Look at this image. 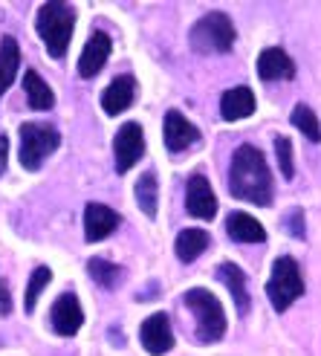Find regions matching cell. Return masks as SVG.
<instances>
[{"label":"cell","instance_id":"cell-1","mask_svg":"<svg viewBox=\"0 0 321 356\" xmlns=\"http://www.w3.org/2000/svg\"><path fill=\"white\" fill-rule=\"evenodd\" d=\"M229 191L238 200L255 203V206H270L272 203V174L270 165L255 145H240L231 156L229 168Z\"/></svg>","mask_w":321,"mask_h":356},{"label":"cell","instance_id":"cell-2","mask_svg":"<svg viewBox=\"0 0 321 356\" xmlns=\"http://www.w3.org/2000/svg\"><path fill=\"white\" fill-rule=\"evenodd\" d=\"M35 26L52 58H64V52L73 38V26H76V9L69 3H44L35 17Z\"/></svg>","mask_w":321,"mask_h":356},{"label":"cell","instance_id":"cell-3","mask_svg":"<svg viewBox=\"0 0 321 356\" xmlns=\"http://www.w3.org/2000/svg\"><path fill=\"white\" fill-rule=\"evenodd\" d=\"M183 305L194 313V322H197V339L200 342H220L226 336V313L223 305L217 301V296H211L203 287H194L183 296Z\"/></svg>","mask_w":321,"mask_h":356},{"label":"cell","instance_id":"cell-4","mask_svg":"<svg viewBox=\"0 0 321 356\" xmlns=\"http://www.w3.org/2000/svg\"><path fill=\"white\" fill-rule=\"evenodd\" d=\"M235 24L231 17L223 12H208L203 15L197 24H194L188 41L191 49L200 52V56H208V52H229L231 44H235Z\"/></svg>","mask_w":321,"mask_h":356},{"label":"cell","instance_id":"cell-5","mask_svg":"<svg viewBox=\"0 0 321 356\" xmlns=\"http://www.w3.org/2000/svg\"><path fill=\"white\" fill-rule=\"evenodd\" d=\"M17 136H21V151H17V156H21V165L26 171H38L44 159L49 154H56V148L61 145V136L52 124L24 122Z\"/></svg>","mask_w":321,"mask_h":356},{"label":"cell","instance_id":"cell-6","mask_svg":"<svg viewBox=\"0 0 321 356\" xmlns=\"http://www.w3.org/2000/svg\"><path fill=\"white\" fill-rule=\"evenodd\" d=\"M301 293H304V281H301V273H298L295 258H290V255L278 258V261L272 264L270 281H266V296H270L272 307H275L278 313H283Z\"/></svg>","mask_w":321,"mask_h":356},{"label":"cell","instance_id":"cell-7","mask_svg":"<svg viewBox=\"0 0 321 356\" xmlns=\"http://www.w3.org/2000/svg\"><path fill=\"white\" fill-rule=\"evenodd\" d=\"M145 154V134H142V128L136 122H124L122 128L116 131L113 136V156H116V171L124 174L131 171L139 156Z\"/></svg>","mask_w":321,"mask_h":356},{"label":"cell","instance_id":"cell-8","mask_svg":"<svg viewBox=\"0 0 321 356\" xmlns=\"http://www.w3.org/2000/svg\"><path fill=\"white\" fill-rule=\"evenodd\" d=\"M139 342L151 356H163L174 348V330H171V318L165 313H154L148 316L139 327Z\"/></svg>","mask_w":321,"mask_h":356},{"label":"cell","instance_id":"cell-9","mask_svg":"<svg viewBox=\"0 0 321 356\" xmlns=\"http://www.w3.org/2000/svg\"><path fill=\"white\" fill-rule=\"evenodd\" d=\"M186 206L194 218L200 220H211L217 215V197L211 191V183L206 180L203 174H191L188 186H186Z\"/></svg>","mask_w":321,"mask_h":356},{"label":"cell","instance_id":"cell-10","mask_svg":"<svg viewBox=\"0 0 321 356\" xmlns=\"http://www.w3.org/2000/svg\"><path fill=\"white\" fill-rule=\"evenodd\" d=\"M49 322H52V330H56L58 336H76L79 327L84 325V310L79 305V298L73 293L58 296L56 305H52Z\"/></svg>","mask_w":321,"mask_h":356},{"label":"cell","instance_id":"cell-11","mask_svg":"<svg viewBox=\"0 0 321 356\" xmlns=\"http://www.w3.org/2000/svg\"><path fill=\"white\" fill-rule=\"evenodd\" d=\"M163 134H165V145L171 154H180L191 145L200 142V131L180 113V111H168L165 113V124H163Z\"/></svg>","mask_w":321,"mask_h":356},{"label":"cell","instance_id":"cell-12","mask_svg":"<svg viewBox=\"0 0 321 356\" xmlns=\"http://www.w3.org/2000/svg\"><path fill=\"white\" fill-rule=\"evenodd\" d=\"M110 35L107 32H93L90 41L84 44L81 49V58H79V76L81 79H93L99 76V70L107 64V58H110Z\"/></svg>","mask_w":321,"mask_h":356},{"label":"cell","instance_id":"cell-13","mask_svg":"<svg viewBox=\"0 0 321 356\" xmlns=\"http://www.w3.org/2000/svg\"><path fill=\"white\" fill-rule=\"evenodd\" d=\"M116 226H119V215H116L110 206H104V203H87V209H84V238H87V243L104 241Z\"/></svg>","mask_w":321,"mask_h":356},{"label":"cell","instance_id":"cell-14","mask_svg":"<svg viewBox=\"0 0 321 356\" xmlns=\"http://www.w3.org/2000/svg\"><path fill=\"white\" fill-rule=\"evenodd\" d=\"M136 96V79L133 76H119L107 84V90L101 93V111L107 116H119L133 104Z\"/></svg>","mask_w":321,"mask_h":356},{"label":"cell","instance_id":"cell-15","mask_svg":"<svg viewBox=\"0 0 321 356\" xmlns=\"http://www.w3.org/2000/svg\"><path fill=\"white\" fill-rule=\"evenodd\" d=\"M258 76L263 81H278V79L290 81L295 76V64H293V58L283 49L270 47V49H263L258 56Z\"/></svg>","mask_w":321,"mask_h":356},{"label":"cell","instance_id":"cell-16","mask_svg":"<svg viewBox=\"0 0 321 356\" xmlns=\"http://www.w3.org/2000/svg\"><path fill=\"white\" fill-rule=\"evenodd\" d=\"M255 113V93L249 87H231L220 99V116L226 122H238Z\"/></svg>","mask_w":321,"mask_h":356},{"label":"cell","instance_id":"cell-17","mask_svg":"<svg viewBox=\"0 0 321 356\" xmlns=\"http://www.w3.org/2000/svg\"><path fill=\"white\" fill-rule=\"evenodd\" d=\"M226 232L238 243H263L266 241V229L252 215H246V211H231L226 220Z\"/></svg>","mask_w":321,"mask_h":356},{"label":"cell","instance_id":"cell-18","mask_svg":"<svg viewBox=\"0 0 321 356\" xmlns=\"http://www.w3.org/2000/svg\"><path fill=\"white\" fill-rule=\"evenodd\" d=\"M217 275H220V281L229 287V293H231V301H235V307H238V313L240 316H246L249 313V290H246V275H243V270L238 264H231V261H226V264H220L217 266Z\"/></svg>","mask_w":321,"mask_h":356},{"label":"cell","instance_id":"cell-19","mask_svg":"<svg viewBox=\"0 0 321 356\" xmlns=\"http://www.w3.org/2000/svg\"><path fill=\"white\" fill-rule=\"evenodd\" d=\"M17 67H21V47H17L12 35H6V38L0 41V96L12 87Z\"/></svg>","mask_w":321,"mask_h":356},{"label":"cell","instance_id":"cell-20","mask_svg":"<svg viewBox=\"0 0 321 356\" xmlns=\"http://www.w3.org/2000/svg\"><path fill=\"white\" fill-rule=\"evenodd\" d=\"M24 90H26V102L32 111H49L56 104V96H52L49 84L35 73V70H26L24 73Z\"/></svg>","mask_w":321,"mask_h":356},{"label":"cell","instance_id":"cell-21","mask_svg":"<svg viewBox=\"0 0 321 356\" xmlns=\"http://www.w3.org/2000/svg\"><path fill=\"white\" fill-rule=\"evenodd\" d=\"M208 246V232H203V229H183L180 235H176V258H180L183 264H191L197 255H203V249Z\"/></svg>","mask_w":321,"mask_h":356},{"label":"cell","instance_id":"cell-22","mask_svg":"<svg viewBox=\"0 0 321 356\" xmlns=\"http://www.w3.org/2000/svg\"><path fill=\"white\" fill-rule=\"evenodd\" d=\"M87 273H90V278L99 284L101 290H116L122 284V275H124L122 266L104 261V258H90L87 261Z\"/></svg>","mask_w":321,"mask_h":356},{"label":"cell","instance_id":"cell-23","mask_svg":"<svg viewBox=\"0 0 321 356\" xmlns=\"http://www.w3.org/2000/svg\"><path fill=\"white\" fill-rule=\"evenodd\" d=\"M133 194H136V203H139V209L145 211L148 218H156L159 188H156V174H154V171H145V174L139 177V183L133 186Z\"/></svg>","mask_w":321,"mask_h":356},{"label":"cell","instance_id":"cell-24","mask_svg":"<svg viewBox=\"0 0 321 356\" xmlns=\"http://www.w3.org/2000/svg\"><path fill=\"white\" fill-rule=\"evenodd\" d=\"M293 124L304 134L310 142H318L321 139V124H318V116L313 113V108L307 104H295L293 108Z\"/></svg>","mask_w":321,"mask_h":356},{"label":"cell","instance_id":"cell-25","mask_svg":"<svg viewBox=\"0 0 321 356\" xmlns=\"http://www.w3.org/2000/svg\"><path fill=\"white\" fill-rule=\"evenodd\" d=\"M52 281L49 266H35L32 275H29V287H26V298H24V310L32 313L35 305H38V296L47 290V284Z\"/></svg>","mask_w":321,"mask_h":356},{"label":"cell","instance_id":"cell-26","mask_svg":"<svg viewBox=\"0 0 321 356\" xmlns=\"http://www.w3.org/2000/svg\"><path fill=\"white\" fill-rule=\"evenodd\" d=\"M275 156H278L281 174L287 177V180H293V177H295V163H293V142L287 136H278L275 139Z\"/></svg>","mask_w":321,"mask_h":356},{"label":"cell","instance_id":"cell-27","mask_svg":"<svg viewBox=\"0 0 321 356\" xmlns=\"http://www.w3.org/2000/svg\"><path fill=\"white\" fill-rule=\"evenodd\" d=\"M287 226H290L293 238H304V211H301V209H290Z\"/></svg>","mask_w":321,"mask_h":356},{"label":"cell","instance_id":"cell-28","mask_svg":"<svg viewBox=\"0 0 321 356\" xmlns=\"http://www.w3.org/2000/svg\"><path fill=\"white\" fill-rule=\"evenodd\" d=\"M12 313V296H9V287L0 281V316H9Z\"/></svg>","mask_w":321,"mask_h":356},{"label":"cell","instance_id":"cell-29","mask_svg":"<svg viewBox=\"0 0 321 356\" xmlns=\"http://www.w3.org/2000/svg\"><path fill=\"white\" fill-rule=\"evenodd\" d=\"M6 159H9V139L0 134V174L6 171Z\"/></svg>","mask_w":321,"mask_h":356}]
</instances>
